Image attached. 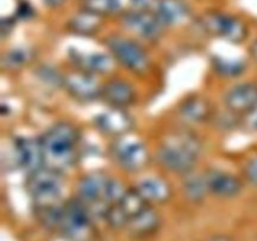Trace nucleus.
I'll list each match as a JSON object with an SVG mask.
<instances>
[{"mask_svg": "<svg viewBox=\"0 0 257 241\" xmlns=\"http://www.w3.org/2000/svg\"><path fill=\"white\" fill-rule=\"evenodd\" d=\"M136 188L140 191L148 203H163L170 200L172 195L170 183L157 176L142 178Z\"/></svg>", "mask_w": 257, "mask_h": 241, "instance_id": "aec40b11", "label": "nucleus"}, {"mask_svg": "<svg viewBox=\"0 0 257 241\" xmlns=\"http://www.w3.org/2000/svg\"><path fill=\"white\" fill-rule=\"evenodd\" d=\"M32 57V50L28 48H13V49L8 50L3 57V65L7 69L17 70L27 65Z\"/></svg>", "mask_w": 257, "mask_h": 241, "instance_id": "bb28decb", "label": "nucleus"}, {"mask_svg": "<svg viewBox=\"0 0 257 241\" xmlns=\"http://www.w3.org/2000/svg\"><path fill=\"white\" fill-rule=\"evenodd\" d=\"M201 25L208 34L227 42L242 43L247 38L248 29L245 23L233 15L221 12H208L201 18Z\"/></svg>", "mask_w": 257, "mask_h": 241, "instance_id": "0eeeda50", "label": "nucleus"}, {"mask_svg": "<svg viewBox=\"0 0 257 241\" xmlns=\"http://www.w3.org/2000/svg\"><path fill=\"white\" fill-rule=\"evenodd\" d=\"M212 65L216 73L227 78L238 77L246 69V63L242 59H227L218 57L213 59Z\"/></svg>", "mask_w": 257, "mask_h": 241, "instance_id": "393cba45", "label": "nucleus"}, {"mask_svg": "<svg viewBox=\"0 0 257 241\" xmlns=\"http://www.w3.org/2000/svg\"><path fill=\"white\" fill-rule=\"evenodd\" d=\"M202 152L201 140L188 130H178L158 147L157 161L165 170L186 176L195 171Z\"/></svg>", "mask_w": 257, "mask_h": 241, "instance_id": "f03ea898", "label": "nucleus"}, {"mask_svg": "<svg viewBox=\"0 0 257 241\" xmlns=\"http://www.w3.org/2000/svg\"><path fill=\"white\" fill-rule=\"evenodd\" d=\"M7 24H8L7 19H3L2 20V34H3V37H5V35H7V33L12 32L13 25H14V22L12 20V23H10L9 25H7Z\"/></svg>", "mask_w": 257, "mask_h": 241, "instance_id": "2f4dec72", "label": "nucleus"}, {"mask_svg": "<svg viewBox=\"0 0 257 241\" xmlns=\"http://www.w3.org/2000/svg\"><path fill=\"white\" fill-rule=\"evenodd\" d=\"M130 3L132 4L133 9L151 10L155 8L157 0H130Z\"/></svg>", "mask_w": 257, "mask_h": 241, "instance_id": "7c9ffc66", "label": "nucleus"}, {"mask_svg": "<svg viewBox=\"0 0 257 241\" xmlns=\"http://www.w3.org/2000/svg\"><path fill=\"white\" fill-rule=\"evenodd\" d=\"M160 215L152 206L148 205L142 212L130 218L125 228L135 237H146V236L155 233L160 227Z\"/></svg>", "mask_w": 257, "mask_h": 241, "instance_id": "6ab92c4d", "label": "nucleus"}, {"mask_svg": "<svg viewBox=\"0 0 257 241\" xmlns=\"http://www.w3.org/2000/svg\"><path fill=\"white\" fill-rule=\"evenodd\" d=\"M109 178L110 176L103 171H93L84 175L78 182V197L87 203L104 200V192Z\"/></svg>", "mask_w": 257, "mask_h": 241, "instance_id": "dca6fc26", "label": "nucleus"}, {"mask_svg": "<svg viewBox=\"0 0 257 241\" xmlns=\"http://www.w3.org/2000/svg\"><path fill=\"white\" fill-rule=\"evenodd\" d=\"M113 162L125 172H140L150 163V153L145 143L132 137H120L110 147Z\"/></svg>", "mask_w": 257, "mask_h": 241, "instance_id": "423d86ee", "label": "nucleus"}, {"mask_svg": "<svg viewBox=\"0 0 257 241\" xmlns=\"http://www.w3.org/2000/svg\"><path fill=\"white\" fill-rule=\"evenodd\" d=\"M65 0H43L45 5H48L49 8H57L59 5H62Z\"/></svg>", "mask_w": 257, "mask_h": 241, "instance_id": "72a5a7b5", "label": "nucleus"}, {"mask_svg": "<svg viewBox=\"0 0 257 241\" xmlns=\"http://www.w3.org/2000/svg\"><path fill=\"white\" fill-rule=\"evenodd\" d=\"M34 213L40 225L52 231H59L64 218V205L55 203V205L39 206L34 207Z\"/></svg>", "mask_w": 257, "mask_h": 241, "instance_id": "4be33fe9", "label": "nucleus"}, {"mask_svg": "<svg viewBox=\"0 0 257 241\" xmlns=\"http://www.w3.org/2000/svg\"><path fill=\"white\" fill-rule=\"evenodd\" d=\"M248 50H250L251 58H252V59L257 63V39H255L252 43H251L250 49H248Z\"/></svg>", "mask_w": 257, "mask_h": 241, "instance_id": "473e14b6", "label": "nucleus"}, {"mask_svg": "<svg viewBox=\"0 0 257 241\" xmlns=\"http://www.w3.org/2000/svg\"><path fill=\"white\" fill-rule=\"evenodd\" d=\"M83 9L104 17L117 14L122 10V0H83Z\"/></svg>", "mask_w": 257, "mask_h": 241, "instance_id": "a878e982", "label": "nucleus"}, {"mask_svg": "<svg viewBox=\"0 0 257 241\" xmlns=\"http://www.w3.org/2000/svg\"><path fill=\"white\" fill-rule=\"evenodd\" d=\"M105 45L115 62L120 63L133 74H147L151 67V60L140 43L131 38L114 34L105 39Z\"/></svg>", "mask_w": 257, "mask_h": 241, "instance_id": "39448f33", "label": "nucleus"}, {"mask_svg": "<svg viewBox=\"0 0 257 241\" xmlns=\"http://www.w3.org/2000/svg\"><path fill=\"white\" fill-rule=\"evenodd\" d=\"M94 125L100 133L109 137H124L132 132L135 120L130 113L120 108H110L94 118Z\"/></svg>", "mask_w": 257, "mask_h": 241, "instance_id": "9d476101", "label": "nucleus"}, {"mask_svg": "<svg viewBox=\"0 0 257 241\" xmlns=\"http://www.w3.org/2000/svg\"><path fill=\"white\" fill-rule=\"evenodd\" d=\"M137 93L133 85L124 79H112L102 85L100 99L110 108L130 107L135 103Z\"/></svg>", "mask_w": 257, "mask_h": 241, "instance_id": "4468645a", "label": "nucleus"}, {"mask_svg": "<svg viewBox=\"0 0 257 241\" xmlns=\"http://www.w3.org/2000/svg\"><path fill=\"white\" fill-rule=\"evenodd\" d=\"M73 62L78 65V69L85 70L92 74H108L114 68L115 59L113 55L105 53H78L72 54Z\"/></svg>", "mask_w": 257, "mask_h": 241, "instance_id": "f3484780", "label": "nucleus"}, {"mask_svg": "<svg viewBox=\"0 0 257 241\" xmlns=\"http://www.w3.org/2000/svg\"><path fill=\"white\" fill-rule=\"evenodd\" d=\"M64 178L63 172L48 166L28 175L27 191L34 207L59 203L62 198Z\"/></svg>", "mask_w": 257, "mask_h": 241, "instance_id": "7ed1b4c3", "label": "nucleus"}, {"mask_svg": "<svg viewBox=\"0 0 257 241\" xmlns=\"http://www.w3.org/2000/svg\"><path fill=\"white\" fill-rule=\"evenodd\" d=\"M153 12L165 27H173L187 19L190 8L183 0H157Z\"/></svg>", "mask_w": 257, "mask_h": 241, "instance_id": "a211bd4d", "label": "nucleus"}, {"mask_svg": "<svg viewBox=\"0 0 257 241\" xmlns=\"http://www.w3.org/2000/svg\"><path fill=\"white\" fill-rule=\"evenodd\" d=\"M241 123L243 125L245 130L250 132H257V105L251 112L241 117Z\"/></svg>", "mask_w": 257, "mask_h": 241, "instance_id": "c756f323", "label": "nucleus"}, {"mask_svg": "<svg viewBox=\"0 0 257 241\" xmlns=\"http://www.w3.org/2000/svg\"><path fill=\"white\" fill-rule=\"evenodd\" d=\"M104 221L108 223L109 227L114 228V230H119V228H124L127 226L130 217H128V215L124 212V210H123L119 203H113L108 208Z\"/></svg>", "mask_w": 257, "mask_h": 241, "instance_id": "cd10ccee", "label": "nucleus"}, {"mask_svg": "<svg viewBox=\"0 0 257 241\" xmlns=\"http://www.w3.org/2000/svg\"><path fill=\"white\" fill-rule=\"evenodd\" d=\"M63 87L68 94L79 102H92L100 98L102 85L95 79V75L85 70L77 69L63 77Z\"/></svg>", "mask_w": 257, "mask_h": 241, "instance_id": "1a4fd4ad", "label": "nucleus"}, {"mask_svg": "<svg viewBox=\"0 0 257 241\" xmlns=\"http://www.w3.org/2000/svg\"><path fill=\"white\" fill-rule=\"evenodd\" d=\"M203 175L207 183L208 192L212 193L216 197L231 198L237 196L242 191V182L232 173L211 168L206 171Z\"/></svg>", "mask_w": 257, "mask_h": 241, "instance_id": "ddd939ff", "label": "nucleus"}, {"mask_svg": "<svg viewBox=\"0 0 257 241\" xmlns=\"http://www.w3.org/2000/svg\"><path fill=\"white\" fill-rule=\"evenodd\" d=\"M45 166L63 172L79 158V130L73 123L58 122L40 136Z\"/></svg>", "mask_w": 257, "mask_h": 241, "instance_id": "f257e3e1", "label": "nucleus"}, {"mask_svg": "<svg viewBox=\"0 0 257 241\" xmlns=\"http://www.w3.org/2000/svg\"><path fill=\"white\" fill-rule=\"evenodd\" d=\"M102 25V17L83 9L77 15L69 19L70 32L79 35H92L98 32Z\"/></svg>", "mask_w": 257, "mask_h": 241, "instance_id": "412c9836", "label": "nucleus"}, {"mask_svg": "<svg viewBox=\"0 0 257 241\" xmlns=\"http://www.w3.org/2000/svg\"><path fill=\"white\" fill-rule=\"evenodd\" d=\"M185 181L182 183V190L186 198L190 202L198 203L203 201L208 192L207 183H206L205 175H197L195 172H191L185 176Z\"/></svg>", "mask_w": 257, "mask_h": 241, "instance_id": "5701e85b", "label": "nucleus"}, {"mask_svg": "<svg viewBox=\"0 0 257 241\" xmlns=\"http://www.w3.org/2000/svg\"><path fill=\"white\" fill-rule=\"evenodd\" d=\"M14 155L18 165L28 175L44 167V153L40 140L29 137H18L14 141Z\"/></svg>", "mask_w": 257, "mask_h": 241, "instance_id": "9b49d317", "label": "nucleus"}, {"mask_svg": "<svg viewBox=\"0 0 257 241\" xmlns=\"http://www.w3.org/2000/svg\"><path fill=\"white\" fill-rule=\"evenodd\" d=\"M122 23L130 32L146 40H157L165 27L151 10H128L122 14Z\"/></svg>", "mask_w": 257, "mask_h": 241, "instance_id": "6e6552de", "label": "nucleus"}, {"mask_svg": "<svg viewBox=\"0 0 257 241\" xmlns=\"http://www.w3.org/2000/svg\"><path fill=\"white\" fill-rule=\"evenodd\" d=\"M118 203L122 206V208L124 210V212L127 213L130 218L138 215L140 212H142V211L150 205V203L146 201V198L141 195V192L137 188H132V190L125 191L124 196H123L122 200Z\"/></svg>", "mask_w": 257, "mask_h": 241, "instance_id": "b1692460", "label": "nucleus"}, {"mask_svg": "<svg viewBox=\"0 0 257 241\" xmlns=\"http://www.w3.org/2000/svg\"><path fill=\"white\" fill-rule=\"evenodd\" d=\"M178 117L186 125H200L212 119V105L202 95H190L180 103Z\"/></svg>", "mask_w": 257, "mask_h": 241, "instance_id": "2eb2a0df", "label": "nucleus"}, {"mask_svg": "<svg viewBox=\"0 0 257 241\" xmlns=\"http://www.w3.org/2000/svg\"><path fill=\"white\" fill-rule=\"evenodd\" d=\"M226 108L238 117L247 114L257 105V83H240L231 88L223 98Z\"/></svg>", "mask_w": 257, "mask_h": 241, "instance_id": "f8f14e48", "label": "nucleus"}, {"mask_svg": "<svg viewBox=\"0 0 257 241\" xmlns=\"http://www.w3.org/2000/svg\"><path fill=\"white\" fill-rule=\"evenodd\" d=\"M60 233L67 241H94L97 232L87 202L79 197L67 201Z\"/></svg>", "mask_w": 257, "mask_h": 241, "instance_id": "20e7f679", "label": "nucleus"}, {"mask_svg": "<svg viewBox=\"0 0 257 241\" xmlns=\"http://www.w3.org/2000/svg\"><path fill=\"white\" fill-rule=\"evenodd\" d=\"M206 241H235V240H232V238L228 237V236L226 235H215Z\"/></svg>", "mask_w": 257, "mask_h": 241, "instance_id": "f704fd0d", "label": "nucleus"}, {"mask_svg": "<svg viewBox=\"0 0 257 241\" xmlns=\"http://www.w3.org/2000/svg\"><path fill=\"white\" fill-rule=\"evenodd\" d=\"M243 173H245V177L248 182L257 186V155L253 156V157L246 163Z\"/></svg>", "mask_w": 257, "mask_h": 241, "instance_id": "c85d7f7f", "label": "nucleus"}]
</instances>
